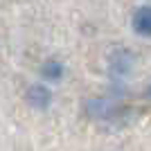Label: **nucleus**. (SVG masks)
I'll return each mask as SVG.
<instances>
[{
	"label": "nucleus",
	"mask_w": 151,
	"mask_h": 151,
	"mask_svg": "<svg viewBox=\"0 0 151 151\" xmlns=\"http://www.w3.org/2000/svg\"><path fill=\"white\" fill-rule=\"evenodd\" d=\"M25 99L32 108H36V111H45V108L52 104V90L43 83H32L29 88L25 93Z\"/></svg>",
	"instance_id": "1"
},
{
	"label": "nucleus",
	"mask_w": 151,
	"mask_h": 151,
	"mask_svg": "<svg viewBox=\"0 0 151 151\" xmlns=\"http://www.w3.org/2000/svg\"><path fill=\"white\" fill-rule=\"evenodd\" d=\"M133 29L140 36H151V7L145 5L133 14Z\"/></svg>",
	"instance_id": "2"
},
{
	"label": "nucleus",
	"mask_w": 151,
	"mask_h": 151,
	"mask_svg": "<svg viewBox=\"0 0 151 151\" xmlns=\"http://www.w3.org/2000/svg\"><path fill=\"white\" fill-rule=\"evenodd\" d=\"M41 77L45 81H61L63 79V63L57 59H47L41 65Z\"/></svg>",
	"instance_id": "3"
},
{
	"label": "nucleus",
	"mask_w": 151,
	"mask_h": 151,
	"mask_svg": "<svg viewBox=\"0 0 151 151\" xmlns=\"http://www.w3.org/2000/svg\"><path fill=\"white\" fill-rule=\"evenodd\" d=\"M147 97H149V99H151V86H149V90H147Z\"/></svg>",
	"instance_id": "4"
}]
</instances>
